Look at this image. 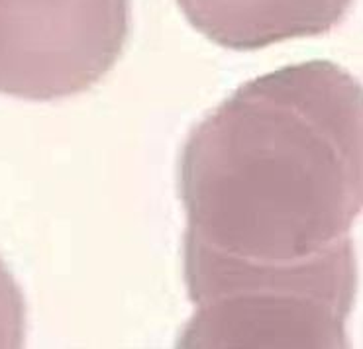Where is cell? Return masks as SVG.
<instances>
[{
  "mask_svg": "<svg viewBox=\"0 0 363 349\" xmlns=\"http://www.w3.org/2000/svg\"><path fill=\"white\" fill-rule=\"evenodd\" d=\"M183 269L194 314L183 348H344L357 289L350 236L314 256L263 261L185 236Z\"/></svg>",
  "mask_w": 363,
  "mask_h": 349,
  "instance_id": "7a4b0ae2",
  "label": "cell"
},
{
  "mask_svg": "<svg viewBox=\"0 0 363 349\" xmlns=\"http://www.w3.org/2000/svg\"><path fill=\"white\" fill-rule=\"evenodd\" d=\"M185 236L291 261L346 238L363 212V86L332 61L255 77L189 134Z\"/></svg>",
  "mask_w": 363,
  "mask_h": 349,
  "instance_id": "6da1fadb",
  "label": "cell"
},
{
  "mask_svg": "<svg viewBox=\"0 0 363 349\" xmlns=\"http://www.w3.org/2000/svg\"><path fill=\"white\" fill-rule=\"evenodd\" d=\"M130 0H0V93L55 101L89 91L126 50Z\"/></svg>",
  "mask_w": 363,
  "mask_h": 349,
  "instance_id": "3957f363",
  "label": "cell"
},
{
  "mask_svg": "<svg viewBox=\"0 0 363 349\" xmlns=\"http://www.w3.org/2000/svg\"><path fill=\"white\" fill-rule=\"evenodd\" d=\"M189 24L216 45L254 52L338 26L354 0H177Z\"/></svg>",
  "mask_w": 363,
  "mask_h": 349,
  "instance_id": "277c9868",
  "label": "cell"
},
{
  "mask_svg": "<svg viewBox=\"0 0 363 349\" xmlns=\"http://www.w3.org/2000/svg\"><path fill=\"white\" fill-rule=\"evenodd\" d=\"M26 336L24 294L0 259V348H20Z\"/></svg>",
  "mask_w": 363,
  "mask_h": 349,
  "instance_id": "5b68a950",
  "label": "cell"
}]
</instances>
